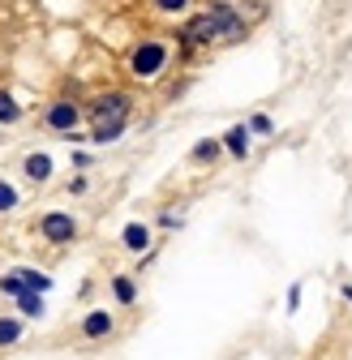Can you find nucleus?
<instances>
[{
  "label": "nucleus",
  "instance_id": "obj_13",
  "mask_svg": "<svg viewBox=\"0 0 352 360\" xmlns=\"http://www.w3.org/2000/svg\"><path fill=\"white\" fill-rule=\"evenodd\" d=\"M228 155H224V142L219 138H198L189 146V167H219Z\"/></svg>",
  "mask_w": 352,
  "mask_h": 360
},
{
  "label": "nucleus",
  "instance_id": "obj_26",
  "mask_svg": "<svg viewBox=\"0 0 352 360\" xmlns=\"http://www.w3.org/2000/svg\"><path fill=\"white\" fill-rule=\"evenodd\" d=\"M339 296H344V300L352 304V283H344V288H339Z\"/></svg>",
  "mask_w": 352,
  "mask_h": 360
},
{
  "label": "nucleus",
  "instance_id": "obj_19",
  "mask_svg": "<svg viewBox=\"0 0 352 360\" xmlns=\"http://www.w3.org/2000/svg\"><path fill=\"white\" fill-rule=\"evenodd\" d=\"M18 206H22V185H18V180H9V176H0V219L13 214Z\"/></svg>",
  "mask_w": 352,
  "mask_h": 360
},
{
  "label": "nucleus",
  "instance_id": "obj_7",
  "mask_svg": "<svg viewBox=\"0 0 352 360\" xmlns=\"http://www.w3.org/2000/svg\"><path fill=\"white\" fill-rule=\"evenodd\" d=\"M116 330H120V318H116V309H108V304H91L77 318V326H73V335L82 343H112Z\"/></svg>",
  "mask_w": 352,
  "mask_h": 360
},
{
  "label": "nucleus",
  "instance_id": "obj_23",
  "mask_svg": "<svg viewBox=\"0 0 352 360\" xmlns=\"http://www.w3.org/2000/svg\"><path fill=\"white\" fill-rule=\"evenodd\" d=\"M69 167H73V172H91V167H95V155H91V150H73V146H69Z\"/></svg>",
  "mask_w": 352,
  "mask_h": 360
},
{
  "label": "nucleus",
  "instance_id": "obj_4",
  "mask_svg": "<svg viewBox=\"0 0 352 360\" xmlns=\"http://www.w3.org/2000/svg\"><path fill=\"white\" fill-rule=\"evenodd\" d=\"M202 13L210 18L215 34H219V48H237L253 34V22L241 13V0H202Z\"/></svg>",
  "mask_w": 352,
  "mask_h": 360
},
{
  "label": "nucleus",
  "instance_id": "obj_20",
  "mask_svg": "<svg viewBox=\"0 0 352 360\" xmlns=\"http://www.w3.org/2000/svg\"><path fill=\"white\" fill-rule=\"evenodd\" d=\"M245 124H249L253 138H275V116H271V112H249Z\"/></svg>",
  "mask_w": 352,
  "mask_h": 360
},
{
  "label": "nucleus",
  "instance_id": "obj_8",
  "mask_svg": "<svg viewBox=\"0 0 352 360\" xmlns=\"http://www.w3.org/2000/svg\"><path fill=\"white\" fill-rule=\"evenodd\" d=\"M18 172H22V180H26V185L30 189H48L52 185V180H56V159L48 155V150H26L22 159H18Z\"/></svg>",
  "mask_w": 352,
  "mask_h": 360
},
{
  "label": "nucleus",
  "instance_id": "obj_24",
  "mask_svg": "<svg viewBox=\"0 0 352 360\" xmlns=\"http://www.w3.org/2000/svg\"><path fill=\"white\" fill-rule=\"evenodd\" d=\"M155 228H163V232H172V228H185V219L176 214V210H163L159 219H155Z\"/></svg>",
  "mask_w": 352,
  "mask_h": 360
},
{
  "label": "nucleus",
  "instance_id": "obj_16",
  "mask_svg": "<svg viewBox=\"0 0 352 360\" xmlns=\"http://www.w3.org/2000/svg\"><path fill=\"white\" fill-rule=\"evenodd\" d=\"M26 339V318L22 313H0V352H9Z\"/></svg>",
  "mask_w": 352,
  "mask_h": 360
},
{
  "label": "nucleus",
  "instance_id": "obj_1",
  "mask_svg": "<svg viewBox=\"0 0 352 360\" xmlns=\"http://www.w3.org/2000/svg\"><path fill=\"white\" fill-rule=\"evenodd\" d=\"M125 77L134 86H159L176 69V43L168 34H138L120 56Z\"/></svg>",
  "mask_w": 352,
  "mask_h": 360
},
{
  "label": "nucleus",
  "instance_id": "obj_9",
  "mask_svg": "<svg viewBox=\"0 0 352 360\" xmlns=\"http://www.w3.org/2000/svg\"><path fill=\"white\" fill-rule=\"evenodd\" d=\"M116 245H120V253H129V257L151 253V249H155V223H146V219H129L125 228H120V236H116Z\"/></svg>",
  "mask_w": 352,
  "mask_h": 360
},
{
  "label": "nucleus",
  "instance_id": "obj_3",
  "mask_svg": "<svg viewBox=\"0 0 352 360\" xmlns=\"http://www.w3.org/2000/svg\"><path fill=\"white\" fill-rule=\"evenodd\" d=\"M34 236L48 245V249H69L82 240V214L65 210V206H48L34 214Z\"/></svg>",
  "mask_w": 352,
  "mask_h": 360
},
{
  "label": "nucleus",
  "instance_id": "obj_22",
  "mask_svg": "<svg viewBox=\"0 0 352 360\" xmlns=\"http://www.w3.org/2000/svg\"><path fill=\"white\" fill-rule=\"evenodd\" d=\"M26 288H22V279L13 275V270H5V275H0V296H9V300H18Z\"/></svg>",
  "mask_w": 352,
  "mask_h": 360
},
{
  "label": "nucleus",
  "instance_id": "obj_12",
  "mask_svg": "<svg viewBox=\"0 0 352 360\" xmlns=\"http://www.w3.org/2000/svg\"><path fill=\"white\" fill-rule=\"evenodd\" d=\"M26 103L18 99V90H9V86H0V129H22L26 124Z\"/></svg>",
  "mask_w": 352,
  "mask_h": 360
},
{
  "label": "nucleus",
  "instance_id": "obj_6",
  "mask_svg": "<svg viewBox=\"0 0 352 360\" xmlns=\"http://www.w3.org/2000/svg\"><path fill=\"white\" fill-rule=\"evenodd\" d=\"M82 108H86V124H103V120H134L138 99H134V90H125V86H99L91 99H82Z\"/></svg>",
  "mask_w": 352,
  "mask_h": 360
},
{
  "label": "nucleus",
  "instance_id": "obj_14",
  "mask_svg": "<svg viewBox=\"0 0 352 360\" xmlns=\"http://www.w3.org/2000/svg\"><path fill=\"white\" fill-rule=\"evenodd\" d=\"M129 129H134V120H103V124H86V138H91V146H116Z\"/></svg>",
  "mask_w": 352,
  "mask_h": 360
},
{
  "label": "nucleus",
  "instance_id": "obj_10",
  "mask_svg": "<svg viewBox=\"0 0 352 360\" xmlns=\"http://www.w3.org/2000/svg\"><path fill=\"white\" fill-rule=\"evenodd\" d=\"M219 142H224V155H228L232 163H249V159H253V133H249L245 120L228 124L224 133H219Z\"/></svg>",
  "mask_w": 352,
  "mask_h": 360
},
{
  "label": "nucleus",
  "instance_id": "obj_2",
  "mask_svg": "<svg viewBox=\"0 0 352 360\" xmlns=\"http://www.w3.org/2000/svg\"><path fill=\"white\" fill-rule=\"evenodd\" d=\"M39 129L43 133H52V138H73V133L86 129V108L77 95H52L48 103L39 108Z\"/></svg>",
  "mask_w": 352,
  "mask_h": 360
},
{
  "label": "nucleus",
  "instance_id": "obj_15",
  "mask_svg": "<svg viewBox=\"0 0 352 360\" xmlns=\"http://www.w3.org/2000/svg\"><path fill=\"white\" fill-rule=\"evenodd\" d=\"M198 9V0H146V13L151 18H163V22H181Z\"/></svg>",
  "mask_w": 352,
  "mask_h": 360
},
{
  "label": "nucleus",
  "instance_id": "obj_18",
  "mask_svg": "<svg viewBox=\"0 0 352 360\" xmlns=\"http://www.w3.org/2000/svg\"><path fill=\"white\" fill-rule=\"evenodd\" d=\"M13 313H22L26 322H39L43 313H48V296H43V292H30V288H26V292L13 300Z\"/></svg>",
  "mask_w": 352,
  "mask_h": 360
},
{
  "label": "nucleus",
  "instance_id": "obj_25",
  "mask_svg": "<svg viewBox=\"0 0 352 360\" xmlns=\"http://www.w3.org/2000/svg\"><path fill=\"white\" fill-rule=\"evenodd\" d=\"M296 309H301V283L288 288V313H296Z\"/></svg>",
  "mask_w": 352,
  "mask_h": 360
},
{
  "label": "nucleus",
  "instance_id": "obj_5",
  "mask_svg": "<svg viewBox=\"0 0 352 360\" xmlns=\"http://www.w3.org/2000/svg\"><path fill=\"white\" fill-rule=\"evenodd\" d=\"M172 43H176V65H181V60H194L198 52H210V48H219V34H215L210 18L202 13V5H198L189 18H181V22H176V34H172Z\"/></svg>",
  "mask_w": 352,
  "mask_h": 360
},
{
  "label": "nucleus",
  "instance_id": "obj_21",
  "mask_svg": "<svg viewBox=\"0 0 352 360\" xmlns=\"http://www.w3.org/2000/svg\"><path fill=\"white\" fill-rule=\"evenodd\" d=\"M91 189H95V180L86 176V172H73V176L65 180V193H69V198H86Z\"/></svg>",
  "mask_w": 352,
  "mask_h": 360
},
{
  "label": "nucleus",
  "instance_id": "obj_17",
  "mask_svg": "<svg viewBox=\"0 0 352 360\" xmlns=\"http://www.w3.org/2000/svg\"><path fill=\"white\" fill-rule=\"evenodd\" d=\"M13 275L22 279V288H30V292H43V296H48V292L56 288L52 270H39V266H13Z\"/></svg>",
  "mask_w": 352,
  "mask_h": 360
},
{
  "label": "nucleus",
  "instance_id": "obj_11",
  "mask_svg": "<svg viewBox=\"0 0 352 360\" xmlns=\"http://www.w3.org/2000/svg\"><path fill=\"white\" fill-rule=\"evenodd\" d=\"M108 296L116 309H134L142 300V279L129 275V270H116V275H108Z\"/></svg>",
  "mask_w": 352,
  "mask_h": 360
}]
</instances>
